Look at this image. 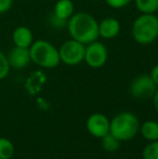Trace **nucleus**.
Listing matches in <instances>:
<instances>
[{
  "label": "nucleus",
  "instance_id": "obj_13",
  "mask_svg": "<svg viewBox=\"0 0 158 159\" xmlns=\"http://www.w3.org/2000/svg\"><path fill=\"white\" fill-rule=\"evenodd\" d=\"M140 132L145 140L153 142L158 140V122L154 120H146L140 126Z\"/></svg>",
  "mask_w": 158,
  "mask_h": 159
},
{
  "label": "nucleus",
  "instance_id": "obj_21",
  "mask_svg": "<svg viewBox=\"0 0 158 159\" xmlns=\"http://www.w3.org/2000/svg\"><path fill=\"white\" fill-rule=\"evenodd\" d=\"M150 76L152 77V79L154 80V82L156 84V86L158 87V64H157V65H155V66L152 68Z\"/></svg>",
  "mask_w": 158,
  "mask_h": 159
},
{
  "label": "nucleus",
  "instance_id": "obj_4",
  "mask_svg": "<svg viewBox=\"0 0 158 159\" xmlns=\"http://www.w3.org/2000/svg\"><path fill=\"white\" fill-rule=\"evenodd\" d=\"M32 62L43 68H54L61 63L59 49L47 40H37L29 47Z\"/></svg>",
  "mask_w": 158,
  "mask_h": 159
},
{
  "label": "nucleus",
  "instance_id": "obj_11",
  "mask_svg": "<svg viewBox=\"0 0 158 159\" xmlns=\"http://www.w3.org/2000/svg\"><path fill=\"white\" fill-rule=\"evenodd\" d=\"M12 40L14 46L21 47V48H29L33 41V33L26 26H19L13 30Z\"/></svg>",
  "mask_w": 158,
  "mask_h": 159
},
{
  "label": "nucleus",
  "instance_id": "obj_1",
  "mask_svg": "<svg viewBox=\"0 0 158 159\" xmlns=\"http://www.w3.org/2000/svg\"><path fill=\"white\" fill-rule=\"evenodd\" d=\"M67 30L72 39L84 44L91 43L100 37L99 23L92 15L86 12L73 14L67 22Z\"/></svg>",
  "mask_w": 158,
  "mask_h": 159
},
{
  "label": "nucleus",
  "instance_id": "obj_17",
  "mask_svg": "<svg viewBox=\"0 0 158 159\" xmlns=\"http://www.w3.org/2000/svg\"><path fill=\"white\" fill-rule=\"evenodd\" d=\"M143 159H158V140L150 142L143 149Z\"/></svg>",
  "mask_w": 158,
  "mask_h": 159
},
{
  "label": "nucleus",
  "instance_id": "obj_5",
  "mask_svg": "<svg viewBox=\"0 0 158 159\" xmlns=\"http://www.w3.org/2000/svg\"><path fill=\"white\" fill-rule=\"evenodd\" d=\"M84 51H86V44L74 39L67 40L59 49L60 59L64 64L75 66L84 62Z\"/></svg>",
  "mask_w": 158,
  "mask_h": 159
},
{
  "label": "nucleus",
  "instance_id": "obj_15",
  "mask_svg": "<svg viewBox=\"0 0 158 159\" xmlns=\"http://www.w3.org/2000/svg\"><path fill=\"white\" fill-rule=\"evenodd\" d=\"M14 144L7 138H0V159H11L14 156Z\"/></svg>",
  "mask_w": 158,
  "mask_h": 159
},
{
  "label": "nucleus",
  "instance_id": "obj_19",
  "mask_svg": "<svg viewBox=\"0 0 158 159\" xmlns=\"http://www.w3.org/2000/svg\"><path fill=\"white\" fill-rule=\"evenodd\" d=\"M106 3L114 9H121L128 6L132 0H105Z\"/></svg>",
  "mask_w": 158,
  "mask_h": 159
},
{
  "label": "nucleus",
  "instance_id": "obj_7",
  "mask_svg": "<svg viewBox=\"0 0 158 159\" xmlns=\"http://www.w3.org/2000/svg\"><path fill=\"white\" fill-rule=\"evenodd\" d=\"M108 53L107 49L102 42L95 41L86 46V51H84V60L87 65L92 68H100L107 62Z\"/></svg>",
  "mask_w": 158,
  "mask_h": 159
},
{
  "label": "nucleus",
  "instance_id": "obj_6",
  "mask_svg": "<svg viewBox=\"0 0 158 159\" xmlns=\"http://www.w3.org/2000/svg\"><path fill=\"white\" fill-rule=\"evenodd\" d=\"M158 87L150 75H140L130 84V94L139 100H150L153 98Z\"/></svg>",
  "mask_w": 158,
  "mask_h": 159
},
{
  "label": "nucleus",
  "instance_id": "obj_18",
  "mask_svg": "<svg viewBox=\"0 0 158 159\" xmlns=\"http://www.w3.org/2000/svg\"><path fill=\"white\" fill-rule=\"evenodd\" d=\"M10 64H9L8 57L6 54L0 51V80L4 79L7 76L9 75V71H10Z\"/></svg>",
  "mask_w": 158,
  "mask_h": 159
},
{
  "label": "nucleus",
  "instance_id": "obj_20",
  "mask_svg": "<svg viewBox=\"0 0 158 159\" xmlns=\"http://www.w3.org/2000/svg\"><path fill=\"white\" fill-rule=\"evenodd\" d=\"M13 4V0H0V14L8 12Z\"/></svg>",
  "mask_w": 158,
  "mask_h": 159
},
{
  "label": "nucleus",
  "instance_id": "obj_14",
  "mask_svg": "<svg viewBox=\"0 0 158 159\" xmlns=\"http://www.w3.org/2000/svg\"><path fill=\"white\" fill-rule=\"evenodd\" d=\"M137 9L141 13L154 14L158 11V0H134Z\"/></svg>",
  "mask_w": 158,
  "mask_h": 159
},
{
  "label": "nucleus",
  "instance_id": "obj_9",
  "mask_svg": "<svg viewBox=\"0 0 158 159\" xmlns=\"http://www.w3.org/2000/svg\"><path fill=\"white\" fill-rule=\"evenodd\" d=\"M7 57H8L10 67L16 69L25 68L32 62L29 48H21V47L14 46V48L11 49Z\"/></svg>",
  "mask_w": 158,
  "mask_h": 159
},
{
  "label": "nucleus",
  "instance_id": "obj_8",
  "mask_svg": "<svg viewBox=\"0 0 158 159\" xmlns=\"http://www.w3.org/2000/svg\"><path fill=\"white\" fill-rule=\"evenodd\" d=\"M111 120L105 115L100 113L92 114L86 121V128L92 136L102 139L104 135L110 133Z\"/></svg>",
  "mask_w": 158,
  "mask_h": 159
},
{
  "label": "nucleus",
  "instance_id": "obj_3",
  "mask_svg": "<svg viewBox=\"0 0 158 159\" xmlns=\"http://www.w3.org/2000/svg\"><path fill=\"white\" fill-rule=\"evenodd\" d=\"M132 37L142 46L153 43L158 38V17L155 14L142 13L133 22Z\"/></svg>",
  "mask_w": 158,
  "mask_h": 159
},
{
  "label": "nucleus",
  "instance_id": "obj_12",
  "mask_svg": "<svg viewBox=\"0 0 158 159\" xmlns=\"http://www.w3.org/2000/svg\"><path fill=\"white\" fill-rule=\"evenodd\" d=\"M74 14V3L70 0H59L54 6L53 16L57 20L68 22L70 17Z\"/></svg>",
  "mask_w": 158,
  "mask_h": 159
},
{
  "label": "nucleus",
  "instance_id": "obj_2",
  "mask_svg": "<svg viewBox=\"0 0 158 159\" xmlns=\"http://www.w3.org/2000/svg\"><path fill=\"white\" fill-rule=\"evenodd\" d=\"M139 131V119L134 114L130 111H121L111 120L110 133L120 142L132 140Z\"/></svg>",
  "mask_w": 158,
  "mask_h": 159
},
{
  "label": "nucleus",
  "instance_id": "obj_16",
  "mask_svg": "<svg viewBox=\"0 0 158 159\" xmlns=\"http://www.w3.org/2000/svg\"><path fill=\"white\" fill-rule=\"evenodd\" d=\"M101 140H102V146H103V148L106 152H110V153L116 152L120 146V141L117 140L111 133H107L106 135H104Z\"/></svg>",
  "mask_w": 158,
  "mask_h": 159
},
{
  "label": "nucleus",
  "instance_id": "obj_10",
  "mask_svg": "<svg viewBox=\"0 0 158 159\" xmlns=\"http://www.w3.org/2000/svg\"><path fill=\"white\" fill-rule=\"evenodd\" d=\"M120 32V24L115 17H105L99 24V35L104 39H113Z\"/></svg>",
  "mask_w": 158,
  "mask_h": 159
},
{
  "label": "nucleus",
  "instance_id": "obj_22",
  "mask_svg": "<svg viewBox=\"0 0 158 159\" xmlns=\"http://www.w3.org/2000/svg\"><path fill=\"white\" fill-rule=\"evenodd\" d=\"M153 103H154V107H155V109H156L157 113H158V88H157L156 92H155L154 96H153Z\"/></svg>",
  "mask_w": 158,
  "mask_h": 159
}]
</instances>
